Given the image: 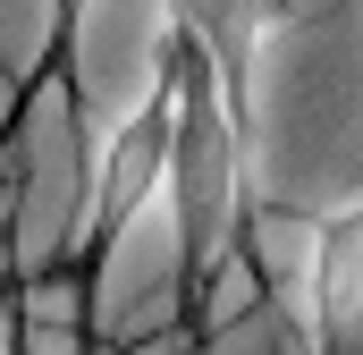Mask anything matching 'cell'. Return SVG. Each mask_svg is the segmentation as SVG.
Here are the masks:
<instances>
[{
	"mask_svg": "<svg viewBox=\"0 0 363 355\" xmlns=\"http://www.w3.org/2000/svg\"><path fill=\"white\" fill-rule=\"evenodd\" d=\"M169 144H178V110H169V85H152V102H135L101 136V153H93V170H85V195H77L68 254H85L93 271H110L118 246L144 220H169Z\"/></svg>",
	"mask_w": 363,
	"mask_h": 355,
	"instance_id": "obj_1",
	"label": "cell"
},
{
	"mask_svg": "<svg viewBox=\"0 0 363 355\" xmlns=\"http://www.w3.org/2000/svg\"><path fill=\"white\" fill-rule=\"evenodd\" d=\"M287 347L296 355H363V186L347 203L313 212V263H304Z\"/></svg>",
	"mask_w": 363,
	"mask_h": 355,
	"instance_id": "obj_2",
	"label": "cell"
},
{
	"mask_svg": "<svg viewBox=\"0 0 363 355\" xmlns=\"http://www.w3.org/2000/svg\"><path fill=\"white\" fill-rule=\"evenodd\" d=\"M287 26V0H169V43H186L220 93L254 119V85H262V51Z\"/></svg>",
	"mask_w": 363,
	"mask_h": 355,
	"instance_id": "obj_3",
	"label": "cell"
},
{
	"mask_svg": "<svg viewBox=\"0 0 363 355\" xmlns=\"http://www.w3.org/2000/svg\"><path fill=\"white\" fill-rule=\"evenodd\" d=\"M43 9H51V43H68L77 17H85V0H43Z\"/></svg>",
	"mask_w": 363,
	"mask_h": 355,
	"instance_id": "obj_4",
	"label": "cell"
}]
</instances>
